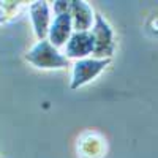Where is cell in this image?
<instances>
[{
    "label": "cell",
    "instance_id": "obj_1",
    "mask_svg": "<svg viewBox=\"0 0 158 158\" xmlns=\"http://www.w3.org/2000/svg\"><path fill=\"white\" fill-rule=\"evenodd\" d=\"M25 60L30 62L33 67L43 70H52V68L60 70L67 68L70 65V59L63 52H60L56 46H52L48 38L36 41V44H33L32 49L27 52Z\"/></svg>",
    "mask_w": 158,
    "mask_h": 158
},
{
    "label": "cell",
    "instance_id": "obj_2",
    "mask_svg": "<svg viewBox=\"0 0 158 158\" xmlns=\"http://www.w3.org/2000/svg\"><path fill=\"white\" fill-rule=\"evenodd\" d=\"M92 41H94V57L95 59H111L115 49L114 32L109 22L101 16L100 13H95V22L90 29Z\"/></svg>",
    "mask_w": 158,
    "mask_h": 158
},
{
    "label": "cell",
    "instance_id": "obj_3",
    "mask_svg": "<svg viewBox=\"0 0 158 158\" xmlns=\"http://www.w3.org/2000/svg\"><path fill=\"white\" fill-rule=\"evenodd\" d=\"M111 59H95V57H87L76 60L73 63V73H71V84L70 89L76 90L89 84L108 67Z\"/></svg>",
    "mask_w": 158,
    "mask_h": 158
},
{
    "label": "cell",
    "instance_id": "obj_4",
    "mask_svg": "<svg viewBox=\"0 0 158 158\" xmlns=\"http://www.w3.org/2000/svg\"><path fill=\"white\" fill-rule=\"evenodd\" d=\"M71 35H73V21H71L70 11L56 15L54 21L51 22L49 33H48L49 43L52 46H56L57 49L65 48V44L68 43Z\"/></svg>",
    "mask_w": 158,
    "mask_h": 158
},
{
    "label": "cell",
    "instance_id": "obj_5",
    "mask_svg": "<svg viewBox=\"0 0 158 158\" xmlns=\"http://www.w3.org/2000/svg\"><path fill=\"white\" fill-rule=\"evenodd\" d=\"M106 153V139L95 131H85L77 139L79 158H103Z\"/></svg>",
    "mask_w": 158,
    "mask_h": 158
},
{
    "label": "cell",
    "instance_id": "obj_6",
    "mask_svg": "<svg viewBox=\"0 0 158 158\" xmlns=\"http://www.w3.org/2000/svg\"><path fill=\"white\" fill-rule=\"evenodd\" d=\"M92 52H94V41H92V35L90 32H73L70 36L68 43L65 44V52L70 60L76 59H87Z\"/></svg>",
    "mask_w": 158,
    "mask_h": 158
},
{
    "label": "cell",
    "instance_id": "obj_7",
    "mask_svg": "<svg viewBox=\"0 0 158 158\" xmlns=\"http://www.w3.org/2000/svg\"><path fill=\"white\" fill-rule=\"evenodd\" d=\"M73 32H90L95 22V11L84 0H73L70 6Z\"/></svg>",
    "mask_w": 158,
    "mask_h": 158
},
{
    "label": "cell",
    "instance_id": "obj_8",
    "mask_svg": "<svg viewBox=\"0 0 158 158\" xmlns=\"http://www.w3.org/2000/svg\"><path fill=\"white\" fill-rule=\"evenodd\" d=\"M29 11L33 24V32L38 38V41L46 40L51 27V15H49L48 2H33L29 6Z\"/></svg>",
    "mask_w": 158,
    "mask_h": 158
},
{
    "label": "cell",
    "instance_id": "obj_9",
    "mask_svg": "<svg viewBox=\"0 0 158 158\" xmlns=\"http://www.w3.org/2000/svg\"><path fill=\"white\" fill-rule=\"evenodd\" d=\"M21 2H0V22H3L18 11Z\"/></svg>",
    "mask_w": 158,
    "mask_h": 158
},
{
    "label": "cell",
    "instance_id": "obj_10",
    "mask_svg": "<svg viewBox=\"0 0 158 158\" xmlns=\"http://www.w3.org/2000/svg\"><path fill=\"white\" fill-rule=\"evenodd\" d=\"M70 6H71V2H54V13L56 15H60V13H67L70 11Z\"/></svg>",
    "mask_w": 158,
    "mask_h": 158
}]
</instances>
